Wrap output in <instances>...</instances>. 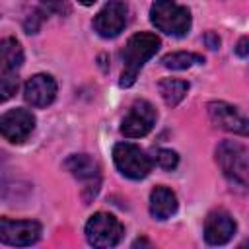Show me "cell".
Here are the masks:
<instances>
[{"label":"cell","mask_w":249,"mask_h":249,"mask_svg":"<svg viewBox=\"0 0 249 249\" xmlns=\"http://www.w3.org/2000/svg\"><path fill=\"white\" fill-rule=\"evenodd\" d=\"M23 64V49L18 39L2 37L0 39V70H16Z\"/></svg>","instance_id":"9a60e30c"},{"label":"cell","mask_w":249,"mask_h":249,"mask_svg":"<svg viewBox=\"0 0 249 249\" xmlns=\"http://www.w3.org/2000/svg\"><path fill=\"white\" fill-rule=\"evenodd\" d=\"M35 128V117L27 109H10L0 117V136L8 142L19 144L27 140V136Z\"/></svg>","instance_id":"30bf717a"},{"label":"cell","mask_w":249,"mask_h":249,"mask_svg":"<svg viewBox=\"0 0 249 249\" xmlns=\"http://www.w3.org/2000/svg\"><path fill=\"white\" fill-rule=\"evenodd\" d=\"M123 233V224L109 212H95L86 224V237L93 247H115Z\"/></svg>","instance_id":"5b68a950"},{"label":"cell","mask_w":249,"mask_h":249,"mask_svg":"<svg viewBox=\"0 0 249 249\" xmlns=\"http://www.w3.org/2000/svg\"><path fill=\"white\" fill-rule=\"evenodd\" d=\"M56 97V82L49 74H35L23 86V99L31 107H47Z\"/></svg>","instance_id":"8fae6325"},{"label":"cell","mask_w":249,"mask_h":249,"mask_svg":"<svg viewBox=\"0 0 249 249\" xmlns=\"http://www.w3.org/2000/svg\"><path fill=\"white\" fill-rule=\"evenodd\" d=\"M206 41H208V47H210V49H216V47L220 45V39H218L214 33H208V35H206Z\"/></svg>","instance_id":"7402d4cb"},{"label":"cell","mask_w":249,"mask_h":249,"mask_svg":"<svg viewBox=\"0 0 249 249\" xmlns=\"http://www.w3.org/2000/svg\"><path fill=\"white\" fill-rule=\"evenodd\" d=\"M113 161L117 169L128 179H144L152 171V160L132 142H119L113 148Z\"/></svg>","instance_id":"277c9868"},{"label":"cell","mask_w":249,"mask_h":249,"mask_svg":"<svg viewBox=\"0 0 249 249\" xmlns=\"http://www.w3.org/2000/svg\"><path fill=\"white\" fill-rule=\"evenodd\" d=\"M208 115L216 126L241 136L247 134V119L233 105H228L224 101H212L208 103Z\"/></svg>","instance_id":"7c38bea8"},{"label":"cell","mask_w":249,"mask_h":249,"mask_svg":"<svg viewBox=\"0 0 249 249\" xmlns=\"http://www.w3.org/2000/svg\"><path fill=\"white\" fill-rule=\"evenodd\" d=\"M41 4H43L49 12L58 14V16H64V14L70 12V4H68V0H41Z\"/></svg>","instance_id":"ffe728a7"},{"label":"cell","mask_w":249,"mask_h":249,"mask_svg":"<svg viewBox=\"0 0 249 249\" xmlns=\"http://www.w3.org/2000/svg\"><path fill=\"white\" fill-rule=\"evenodd\" d=\"M66 169L82 183V196L84 200H91L101 185V173L95 160H91L88 154H74L66 160Z\"/></svg>","instance_id":"8992f818"},{"label":"cell","mask_w":249,"mask_h":249,"mask_svg":"<svg viewBox=\"0 0 249 249\" xmlns=\"http://www.w3.org/2000/svg\"><path fill=\"white\" fill-rule=\"evenodd\" d=\"M158 88H160V95L163 97L165 105L175 107V105H179V103L183 101V97L187 95V91H189V82L177 80V78H165V80H161V82L158 84Z\"/></svg>","instance_id":"2e32d148"},{"label":"cell","mask_w":249,"mask_h":249,"mask_svg":"<svg viewBox=\"0 0 249 249\" xmlns=\"http://www.w3.org/2000/svg\"><path fill=\"white\" fill-rule=\"evenodd\" d=\"M235 233V222L233 218L224 212V210H216L210 212L206 222H204V239L210 245H224L228 243Z\"/></svg>","instance_id":"4fadbf2b"},{"label":"cell","mask_w":249,"mask_h":249,"mask_svg":"<svg viewBox=\"0 0 249 249\" xmlns=\"http://www.w3.org/2000/svg\"><path fill=\"white\" fill-rule=\"evenodd\" d=\"M177 196L167 187H156L150 193V214L156 220H167L177 212Z\"/></svg>","instance_id":"5bb4252c"},{"label":"cell","mask_w":249,"mask_h":249,"mask_svg":"<svg viewBox=\"0 0 249 249\" xmlns=\"http://www.w3.org/2000/svg\"><path fill=\"white\" fill-rule=\"evenodd\" d=\"M78 2H80V4H84V6H91L95 0H78Z\"/></svg>","instance_id":"603a6c76"},{"label":"cell","mask_w":249,"mask_h":249,"mask_svg":"<svg viewBox=\"0 0 249 249\" xmlns=\"http://www.w3.org/2000/svg\"><path fill=\"white\" fill-rule=\"evenodd\" d=\"M41 237V224L35 220L0 218V241L14 247H25Z\"/></svg>","instance_id":"ba28073f"},{"label":"cell","mask_w":249,"mask_h":249,"mask_svg":"<svg viewBox=\"0 0 249 249\" xmlns=\"http://www.w3.org/2000/svg\"><path fill=\"white\" fill-rule=\"evenodd\" d=\"M156 119H158V113H156V109H154V105L150 101H146V99L134 101L130 105L128 113L124 115L123 123H121V132L126 138L146 136L154 128Z\"/></svg>","instance_id":"52a82bcc"},{"label":"cell","mask_w":249,"mask_h":249,"mask_svg":"<svg viewBox=\"0 0 249 249\" xmlns=\"http://www.w3.org/2000/svg\"><path fill=\"white\" fill-rule=\"evenodd\" d=\"M156 163H158L161 169L171 171V169H175V167H177V163H179V156H177L173 150L160 148V150L156 152Z\"/></svg>","instance_id":"d6986e66"},{"label":"cell","mask_w":249,"mask_h":249,"mask_svg":"<svg viewBox=\"0 0 249 249\" xmlns=\"http://www.w3.org/2000/svg\"><path fill=\"white\" fill-rule=\"evenodd\" d=\"M126 18H128V6L123 0H109L95 16L93 27L101 37L113 39L124 29Z\"/></svg>","instance_id":"9c48e42d"},{"label":"cell","mask_w":249,"mask_h":249,"mask_svg":"<svg viewBox=\"0 0 249 249\" xmlns=\"http://www.w3.org/2000/svg\"><path fill=\"white\" fill-rule=\"evenodd\" d=\"M160 45L161 43L154 33H136L126 41L121 54L123 56V72L119 82L121 88H130L136 82L138 72L158 53Z\"/></svg>","instance_id":"6da1fadb"},{"label":"cell","mask_w":249,"mask_h":249,"mask_svg":"<svg viewBox=\"0 0 249 249\" xmlns=\"http://www.w3.org/2000/svg\"><path fill=\"white\" fill-rule=\"evenodd\" d=\"M18 86H19L18 76L8 72V70H2L0 72V103L12 99L16 95V91H18Z\"/></svg>","instance_id":"ac0fdd59"},{"label":"cell","mask_w":249,"mask_h":249,"mask_svg":"<svg viewBox=\"0 0 249 249\" xmlns=\"http://www.w3.org/2000/svg\"><path fill=\"white\" fill-rule=\"evenodd\" d=\"M204 58L202 54H196V53H185V51H179V53H169L161 58V64L169 70H187L195 64H202Z\"/></svg>","instance_id":"e0dca14e"},{"label":"cell","mask_w":249,"mask_h":249,"mask_svg":"<svg viewBox=\"0 0 249 249\" xmlns=\"http://www.w3.org/2000/svg\"><path fill=\"white\" fill-rule=\"evenodd\" d=\"M216 161L222 173L235 185L247 187L249 165H247V150L243 144L235 140H224L216 148Z\"/></svg>","instance_id":"3957f363"},{"label":"cell","mask_w":249,"mask_h":249,"mask_svg":"<svg viewBox=\"0 0 249 249\" xmlns=\"http://www.w3.org/2000/svg\"><path fill=\"white\" fill-rule=\"evenodd\" d=\"M235 53H237V56H241V58L247 56V37H241V39H239V43H237V47H235Z\"/></svg>","instance_id":"44dd1931"},{"label":"cell","mask_w":249,"mask_h":249,"mask_svg":"<svg viewBox=\"0 0 249 249\" xmlns=\"http://www.w3.org/2000/svg\"><path fill=\"white\" fill-rule=\"evenodd\" d=\"M150 19L160 31L173 37H183L191 29L189 8L175 0H156L150 8Z\"/></svg>","instance_id":"7a4b0ae2"}]
</instances>
